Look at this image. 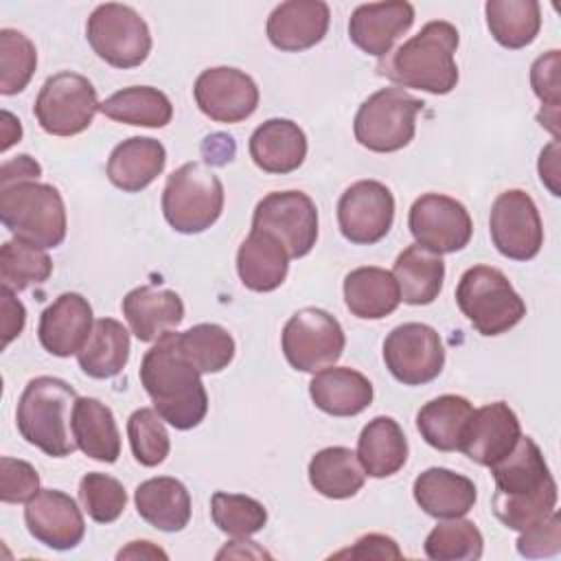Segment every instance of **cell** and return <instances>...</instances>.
<instances>
[{
    "mask_svg": "<svg viewBox=\"0 0 561 561\" xmlns=\"http://www.w3.org/2000/svg\"><path fill=\"white\" fill-rule=\"evenodd\" d=\"M118 559H138V557H151V559H167V552H162L160 548H156L151 541H131L127 548H123L118 554Z\"/></svg>",
    "mask_w": 561,
    "mask_h": 561,
    "instance_id": "db71d44e",
    "label": "cell"
},
{
    "mask_svg": "<svg viewBox=\"0 0 561 561\" xmlns=\"http://www.w3.org/2000/svg\"><path fill=\"white\" fill-rule=\"evenodd\" d=\"M39 491V476L26 460L0 458V500L7 504L28 502Z\"/></svg>",
    "mask_w": 561,
    "mask_h": 561,
    "instance_id": "7dc6e473",
    "label": "cell"
},
{
    "mask_svg": "<svg viewBox=\"0 0 561 561\" xmlns=\"http://www.w3.org/2000/svg\"><path fill=\"white\" fill-rule=\"evenodd\" d=\"M414 24V7L405 0L359 4L348 20L351 42L366 55L383 59L394 42Z\"/></svg>",
    "mask_w": 561,
    "mask_h": 561,
    "instance_id": "ffe728a7",
    "label": "cell"
},
{
    "mask_svg": "<svg viewBox=\"0 0 561 561\" xmlns=\"http://www.w3.org/2000/svg\"><path fill=\"white\" fill-rule=\"evenodd\" d=\"M134 502L138 515L162 533H178L191 519L188 489L171 476L140 482L134 491Z\"/></svg>",
    "mask_w": 561,
    "mask_h": 561,
    "instance_id": "f1b7e54d",
    "label": "cell"
},
{
    "mask_svg": "<svg viewBox=\"0 0 561 561\" xmlns=\"http://www.w3.org/2000/svg\"><path fill=\"white\" fill-rule=\"evenodd\" d=\"M22 125L11 112H2V151H7L13 142H20Z\"/></svg>",
    "mask_w": 561,
    "mask_h": 561,
    "instance_id": "11a10c76",
    "label": "cell"
},
{
    "mask_svg": "<svg viewBox=\"0 0 561 561\" xmlns=\"http://www.w3.org/2000/svg\"><path fill=\"white\" fill-rule=\"evenodd\" d=\"M537 169H539V178L548 186V191L554 197H559L561 195V191H559V140H552L548 147L541 149Z\"/></svg>",
    "mask_w": 561,
    "mask_h": 561,
    "instance_id": "f5cc1de1",
    "label": "cell"
},
{
    "mask_svg": "<svg viewBox=\"0 0 561 561\" xmlns=\"http://www.w3.org/2000/svg\"><path fill=\"white\" fill-rule=\"evenodd\" d=\"M394 221V195L377 180L351 184L337 202V226L346 241L373 245L381 241Z\"/></svg>",
    "mask_w": 561,
    "mask_h": 561,
    "instance_id": "2e32d148",
    "label": "cell"
},
{
    "mask_svg": "<svg viewBox=\"0 0 561 561\" xmlns=\"http://www.w3.org/2000/svg\"><path fill=\"white\" fill-rule=\"evenodd\" d=\"M401 300L408 305H430L438 298L445 280V263L438 254L408 245L392 265Z\"/></svg>",
    "mask_w": 561,
    "mask_h": 561,
    "instance_id": "d6a6232c",
    "label": "cell"
},
{
    "mask_svg": "<svg viewBox=\"0 0 561 561\" xmlns=\"http://www.w3.org/2000/svg\"><path fill=\"white\" fill-rule=\"evenodd\" d=\"M309 397L318 410L331 416H355L373 403V383L348 366H333L313 373Z\"/></svg>",
    "mask_w": 561,
    "mask_h": 561,
    "instance_id": "4316f807",
    "label": "cell"
},
{
    "mask_svg": "<svg viewBox=\"0 0 561 561\" xmlns=\"http://www.w3.org/2000/svg\"><path fill=\"white\" fill-rule=\"evenodd\" d=\"M408 228L416 245L438 256L462 250L473 234V221L465 204L443 193L416 197L410 206Z\"/></svg>",
    "mask_w": 561,
    "mask_h": 561,
    "instance_id": "9a60e30c",
    "label": "cell"
},
{
    "mask_svg": "<svg viewBox=\"0 0 561 561\" xmlns=\"http://www.w3.org/2000/svg\"><path fill=\"white\" fill-rule=\"evenodd\" d=\"M561 550V517L557 508L517 537V552L526 559L552 557Z\"/></svg>",
    "mask_w": 561,
    "mask_h": 561,
    "instance_id": "c3c4849f",
    "label": "cell"
},
{
    "mask_svg": "<svg viewBox=\"0 0 561 561\" xmlns=\"http://www.w3.org/2000/svg\"><path fill=\"white\" fill-rule=\"evenodd\" d=\"M24 524L42 546L72 550L85 535V522L77 502L57 489H39L24 508Z\"/></svg>",
    "mask_w": 561,
    "mask_h": 561,
    "instance_id": "ac0fdd59",
    "label": "cell"
},
{
    "mask_svg": "<svg viewBox=\"0 0 561 561\" xmlns=\"http://www.w3.org/2000/svg\"><path fill=\"white\" fill-rule=\"evenodd\" d=\"M129 359V331L114 318H99L77 353L79 368L92 379L118 375Z\"/></svg>",
    "mask_w": 561,
    "mask_h": 561,
    "instance_id": "836d02e7",
    "label": "cell"
},
{
    "mask_svg": "<svg viewBox=\"0 0 561 561\" xmlns=\"http://www.w3.org/2000/svg\"><path fill=\"white\" fill-rule=\"evenodd\" d=\"M72 436L77 447L92 460L116 462L121 434L112 410L92 397H79L72 408Z\"/></svg>",
    "mask_w": 561,
    "mask_h": 561,
    "instance_id": "4dcf8cb0",
    "label": "cell"
},
{
    "mask_svg": "<svg viewBox=\"0 0 561 561\" xmlns=\"http://www.w3.org/2000/svg\"><path fill=\"white\" fill-rule=\"evenodd\" d=\"M519 436L522 427L517 414L508 403L495 401L473 410L458 451L482 467H493L513 451Z\"/></svg>",
    "mask_w": 561,
    "mask_h": 561,
    "instance_id": "d6986e66",
    "label": "cell"
},
{
    "mask_svg": "<svg viewBox=\"0 0 561 561\" xmlns=\"http://www.w3.org/2000/svg\"><path fill=\"white\" fill-rule=\"evenodd\" d=\"M456 302L471 327L486 337L506 333L526 316L522 296L504 272L491 265H473L460 276Z\"/></svg>",
    "mask_w": 561,
    "mask_h": 561,
    "instance_id": "8992f818",
    "label": "cell"
},
{
    "mask_svg": "<svg viewBox=\"0 0 561 561\" xmlns=\"http://www.w3.org/2000/svg\"><path fill=\"white\" fill-rule=\"evenodd\" d=\"M77 399L75 388L64 379L48 375L31 379L18 401V432L46 456H70L77 449L72 436V408Z\"/></svg>",
    "mask_w": 561,
    "mask_h": 561,
    "instance_id": "277c9868",
    "label": "cell"
},
{
    "mask_svg": "<svg viewBox=\"0 0 561 561\" xmlns=\"http://www.w3.org/2000/svg\"><path fill=\"white\" fill-rule=\"evenodd\" d=\"M383 362L403 386H423L445 366V348L436 329L423 322L394 327L383 340Z\"/></svg>",
    "mask_w": 561,
    "mask_h": 561,
    "instance_id": "4fadbf2b",
    "label": "cell"
},
{
    "mask_svg": "<svg viewBox=\"0 0 561 561\" xmlns=\"http://www.w3.org/2000/svg\"><path fill=\"white\" fill-rule=\"evenodd\" d=\"M79 500L90 519L96 524H112L127 506V491L116 478L90 471L79 480Z\"/></svg>",
    "mask_w": 561,
    "mask_h": 561,
    "instance_id": "f6af8a7d",
    "label": "cell"
},
{
    "mask_svg": "<svg viewBox=\"0 0 561 561\" xmlns=\"http://www.w3.org/2000/svg\"><path fill=\"white\" fill-rule=\"evenodd\" d=\"M195 103L210 121L241 123L259 107V88L250 75L239 68H206L195 79Z\"/></svg>",
    "mask_w": 561,
    "mask_h": 561,
    "instance_id": "e0dca14e",
    "label": "cell"
},
{
    "mask_svg": "<svg viewBox=\"0 0 561 561\" xmlns=\"http://www.w3.org/2000/svg\"><path fill=\"white\" fill-rule=\"evenodd\" d=\"M99 107L92 81L79 72L64 70L44 81L33 114L46 134L77 136L90 127Z\"/></svg>",
    "mask_w": 561,
    "mask_h": 561,
    "instance_id": "30bf717a",
    "label": "cell"
},
{
    "mask_svg": "<svg viewBox=\"0 0 561 561\" xmlns=\"http://www.w3.org/2000/svg\"><path fill=\"white\" fill-rule=\"evenodd\" d=\"M335 559H401L403 552L399 550L392 537L370 533L359 537L351 548H344L333 554Z\"/></svg>",
    "mask_w": 561,
    "mask_h": 561,
    "instance_id": "681fc988",
    "label": "cell"
},
{
    "mask_svg": "<svg viewBox=\"0 0 561 561\" xmlns=\"http://www.w3.org/2000/svg\"><path fill=\"white\" fill-rule=\"evenodd\" d=\"M224 210V184L202 162H186L175 169L162 191L167 224L182 234L208 230Z\"/></svg>",
    "mask_w": 561,
    "mask_h": 561,
    "instance_id": "52a82bcc",
    "label": "cell"
},
{
    "mask_svg": "<svg viewBox=\"0 0 561 561\" xmlns=\"http://www.w3.org/2000/svg\"><path fill=\"white\" fill-rule=\"evenodd\" d=\"M92 327L94 318L88 298L77 291H66L42 311L37 337L50 355L70 357L85 344Z\"/></svg>",
    "mask_w": 561,
    "mask_h": 561,
    "instance_id": "7402d4cb",
    "label": "cell"
},
{
    "mask_svg": "<svg viewBox=\"0 0 561 561\" xmlns=\"http://www.w3.org/2000/svg\"><path fill=\"white\" fill-rule=\"evenodd\" d=\"M331 11L322 0H287L267 18L265 33L274 48L300 53L320 44L329 31Z\"/></svg>",
    "mask_w": 561,
    "mask_h": 561,
    "instance_id": "44dd1931",
    "label": "cell"
},
{
    "mask_svg": "<svg viewBox=\"0 0 561 561\" xmlns=\"http://www.w3.org/2000/svg\"><path fill=\"white\" fill-rule=\"evenodd\" d=\"M489 469L495 480L491 506L506 528L522 533L554 511L557 482L530 436H519L513 451Z\"/></svg>",
    "mask_w": 561,
    "mask_h": 561,
    "instance_id": "6da1fadb",
    "label": "cell"
},
{
    "mask_svg": "<svg viewBox=\"0 0 561 561\" xmlns=\"http://www.w3.org/2000/svg\"><path fill=\"white\" fill-rule=\"evenodd\" d=\"M140 383L153 410L175 430L197 427L208 412V394L202 373L182 355L178 333L167 331L140 362Z\"/></svg>",
    "mask_w": 561,
    "mask_h": 561,
    "instance_id": "7a4b0ae2",
    "label": "cell"
},
{
    "mask_svg": "<svg viewBox=\"0 0 561 561\" xmlns=\"http://www.w3.org/2000/svg\"><path fill=\"white\" fill-rule=\"evenodd\" d=\"M250 158L265 173H291L307 158V136L289 118H270L252 131Z\"/></svg>",
    "mask_w": 561,
    "mask_h": 561,
    "instance_id": "d4e9b609",
    "label": "cell"
},
{
    "mask_svg": "<svg viewBox=\"0 0 561 561\" xmlns=\"http://www.w3.org/2000/svg\"><path fill=\"white\" fill-rule=\"evenodd\" d=\"M357 460L366 476H394L408 460V440L392 416H375L357 438Z\"/></svg>",
    "mask_w": 561,
    "mask_h": 561,
    "instance_id": "1f68e13d",
    "label": "cell"
},
{
    "mask_svg": "<svg viewBox=\"0 0 561 561\" xmlns=\"http://www.w3.org/2000/svg\"><path fill=\"white\" fill-rule=\"evenodd\" d=\"M210 515L215 526L230 537H250L267 524L265 506L243 493L217 491L210 497Z\"/></svg>",
    "mask_w": 561,
    "mask_h": 561,
    "instance_id": "b9f144b4",
    "label": "cell"
},
{
    "mask_svg": "<svg viewBox=\"0 0 561 561\" xmlns=\"http://www.w3.org/2000/svg\"><path fill=\"white\" fill-rule=\"evenodd\" d=\"M344 302L355 318L381 320L399 307L401 294L392 272L366 265L346 274Z\"/></svg>",
    "mask_w": 561,
    "mask_h": 561,
    "instance_id": "f546056e",
    "label": "cell"
},
{
    "mask_svg": "<svg viewBox=\"0 0 561 561\" xmlns=\"http://www.w3.org/2000/svg\"><path fill=\"white\" fill-rule=\"evenodd\" d=\"M484 15L493 39L511 50L533 44L541 28V7L537 0H489Z\"/></svg>",
    "mask_w": 561,
    "mask_h": 561,
    "instance_id": "74e56055",
    "label": "cell"
},
{
    "mask_svg": "<svg viewBox=\"0 0 561 561\" xmlns=\"http://www.w3.org/2000/svg\"><path fill=\"white\" fill-rule=\"evenodd\" d=\"M123 316L140 342H156L184 320V302L171 289L140 285L125 294Z\"/></svg>",
    "mask_w": 561,
    "mask_h": 561,
    "instance_id": "603a6c76",
    "label": "cell"
},
{
    "mask_svg": "<svg viewBox=\"0 0 561 561\" xmlns=\"http://www.w3.org/2000/svg\"><path fill=\"white\" fill-rule=\"evenodd\" d=\"M42 175V167L26 153L2 162L0 169V186H9L15 182H28V180H37Z\"/></svg>",
    "mask_w": 561,
    "mask_h": 561,
    "instance_id": "816d5d0a",
    "label": "cell"
},
{
    "mask_svg": "<svg viewBox=\"0 0 561 561\" xmlns=\"http://www.w3.org/2000/svg\"><path fill=\"white\" fill-rule=\"evenodd\" d=\"M164 164L167 149L160 140L131 136L112 149L105 171L116 188L125 193H140L164 171Z\"/></svg>",
    "mask_w": 561,
    "mask_h": 561,
    "instance_id": "484cf974",
    "label": "cell"
},
{
    "mask_svg": "<svg viewBox=\"0 0 561 561\" xmlns=\"http://www.w3.org/2000/svg\"><path fill=\"white\" fill-rule=\"evenodd\" d=\"M252 228L276 237L289 259H300L318 241V208L302 191H272L256 204Z\"/></svg>",
    "mask_w": 561,
    "mask_h": 561,
    "instance_id": "7c38bea8",
    "label": "cell"
},
{
    "mask_svg": "<svg viewBox=\"0 0 561 561\" xmlns=\"http://www.w3.org/2000/svg\"><path fill=\"white\" fill-rule=\"evenodd\" d=\"M412 493L421 511L436 519H456L467 515L478 497L473 480L445 467H430L419 473Z\"/></svg>",
    "mask_w": 561,
    "mask_h": 561,
    "instance_id": "cb8c5ba5",
    "label": "cell"
},
{
    "mask_svg": "<svg viewBox=\"0 0 561 561\" xmlns=\"http://www.w3.org/2000/svg\"><path fill=\"white\" fill-rule=\"evenodd\" d=\"M342 324L324 309L305 307L283 327L280 346L287 364L300 373H318L333 366L344 353Z\"/></svg>",
    "mask_w": 561,
    "mask_h": 561,
    "instance_id": "8fae6325",
    "label": "cell"
},
{
    "mask_svg": "<svg viewBox=\"0 0 561 561\" xmlns=\"http://www.w3.org/2000/svg\"><path fill=\"white\" fill-rule=\"evenodd\" d=\"M559 50H548L530 66V85L541 101L537 121L552 134H559Z\"/></svg>",
    "mask_w": 561,
    "mask_h": 561,
    "instance_id": "bcb514c9",
    "label": "cell"
},
{
    "mask_svg": "<svg viewBox=\"0 0 561 561\" xmlns=\"http://www.w3.org/2000/svg\"><path fill=\"white\" fill-rule=\"evenodd\" d=\"M423 550L434 561H476L484 552V537L473 522L456 517L434 526Z\"/></svg>",
    "mask_w": 561,
    "mask_h": 561,
    "instance_id": "60d3db41",
    "label": "cell"
},
{
    "mask_svg": "<svg viewBox=\"0 0 561 561\" xmlns=\"http://www.w3.org/2000/svg\"><path fill=\"white\" fill-rule=\"evenodd\" d=\"M423 101L403 88H381L370 94L353 121L355 140L375 153H392L410 145Z\"/></svg>",
    "mask_w": 561,
    "mask_h": 561,
    "instance_id": "ba28073f",
    "label": "cell"
},
{
    "mask_svg": "<svg viewBox=\"0 0 561 561\" xmlns=\"http://www.w3.org/2000/svg\"><path fill=\"white\" fill-rule=\"evenodd\" d=\"M458 42L460 35L451 22L432 20L416 35L388 53L377 64V72L401 88L449 94L458 83Z\"/></svg>",
    "mask_w": 561,
    "mask_h": 561,
    "instance_id": "3957f363",
    "label": "cell"
},
{
    "mask_svg": "<svg viewBox=\"0 0 561 561\" xmlns=\"http://www.w3.org/2000/svg\"><path fill=\"white\" fill-rule=\"evenodd\" d=\"M99 112L116 123L136 127H164L173 118L169 96L151 85H131L107 96Z\"/></svg>",
    "mask_w": 561,
    "mask_h": 561,
    "instance_id": "8d00e7d4",
    "label": "cell"
},
{
    "mask_svg": "<svg viewBox=\"0 0 561 561\" xmlns=\"http://www.w3.org/2000/svg\"><path fill=\"white\" fill-rule=\"evenodd\" d=\"M309 482L311 486L331 500L353 497L366 480V473L357 460V454L348 447H324L309 460Z\"/></svg>",
    "mask_w": 561,
    "mask_h": 561,
    "instance_id": "d590c367",
    "label": "cell"
},
{
    "mask_svg": "<svg viewBox=\"0 0 561 561\" xmlns=\"http://www.w3.org/2000/svg\"><path fill=\"white\" fill-rule=\"evenodd\" d=\"M178 346L182 355L202 375H210L228 368V364L234 357L232 335L215 322H202L178 333Z\"/></svg>",
    "mask_w": 561,
    "mask_h": 561,
    "instance_id": "f35d334b",
    "label": "cell"
},
{
    "mask_svg": "<svg viewBox=\"0 0 561 561\" xmlns=\"http://www.w3.org/2000/svg\"><path fill=\"white\" fill-rule=\"evenodd\" d=\"M53 274L50 256L26 241L11 239L0 248V280L11 291H22L42 285Z\"/></svg>",
    "mask_w": 561,
    "mask_h": 561,
    "instance_id": "ab89813d",
    "label": "cell"
},
{
    "mask_svg": "<svg viewBox=\"0 0 561 561\" xmlns=\"http://www.w3.org/2000/svg\"><path fill=\"white\" fill-rule=\"evenodd\" d=\"M289 254L270 232L252 228L237 252V274L252 291H274L287 278Z\"/></svg>",
    "mask_w": 561,
    "mask_h": 561,
    "instance_id": "83f0119b",
    "label": "cell"
},
{
    "mask_svg": "<svg viewBox=\"0 0 561 561\" xmlns=\"http://www.w3.org/2000/svg\"><path fill=\"white\" fill-rule=\"evenodd\" d=\"M127 436L131 454L142 467H158L169 456L171 440L164 419L151 408H138L131 412L127 419Z\"/></svg>",
    "mask_w": 561,
    "mask_h": 561,
    "instance_id": "ee69618b",
    "label": "cell"
},
{
    "mask_svg": "<svg viewBox=\"0 0 561 561\" xmlns=\"http://www.w3.org/2000/svg\"><path fill=\"white\" fill-rule=\"evenodd\" d=\"M37 66L35 44L15 28L0 31V92L11 96L22 92Z\"/></svg>",
    "mask_w": 561,
    "mask_h": 561,
    "instance_id": "7bdbcfd3",
    "label": "cell"
},
{
    "mask_svg": "<svg viewBox=\"0 0 561 561\" xmlns=\"http://www.w3.org/2000/svg\"><path fill=\"white\" fill-rule=\"evenodd\" d=\"M0 219L15 239L42 250L66 239V206L53 184L28 180L2 186Z\"/></svg>",
    "mask_w": 561,
    "mask_h": 561,
    "instance_id": "5b68a950",
    "label": "cell"
},
{
    "mask_svg": "<svg viewBox=\"0 0 561 561\" xmlns=\"http://www.w3.org/2000/svg\"><path fill=\"white\" fill-rule=\"evenodd\" d=\"M0 300H2V348H7L9 342L18 337L24 329L26 309L7 287H0Z\"/></svg>",
    "mask_w": 561,
    "mask_h": 561,
    "instance_id": "f907efd6",
    "label": "cell"
},
{
    "mask_svg": "<svg viewBox=\"0 0 561 561\" xmlns=\"http://www.w3.org/2000/svg\"><path fill=\"white\" fill-rule=\"evenodd\" d=\"M471 414L473 405L469 399L460 394H440L419 410L416 430L430 447L438 451H456L460 449Z\"/></svg>",
    "mask_w": 561,
    "mask_h": 561,
    "instance_id": "e575fe53",
    "label": "cell"
},
{
    "mask_svg": "<svg viewBox=\"0 0 561 561\" xmlns=\"http://www.w3.org/2000/svg\"><path fill=\"white\" fill-rule=\"evenodd\" d=\"M92 50L114 68H136L151 53V33L140 13L127 4H99L85 24Z\"/></svg>",
    "mask_w": 561,
    "mask_h": 561,
    "instance_id": "9c48e42d",
    "label": "cell"
},
{
    "mask_svg": "<svg viewBox=\"0 0 561 561\" xmlns=\"http://www.w3.org/2000/svg\"><path fill=\"white\" fill-rule=\"evenodd\" d=\"M489 232L495 250L513 261H530L543 245V224L537 204L522 188H508L495 197Z\"/></svg>",
    "mask_w": 561,
    "mask_h": 561,
    "instance_id": "5bb4252c",
    "label": "cell"
}]
</instances>
